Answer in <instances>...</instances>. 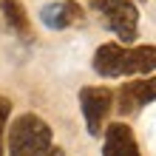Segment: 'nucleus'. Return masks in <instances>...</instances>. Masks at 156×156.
Wrapping results in <instances>:
<instances>
[{
	"instance_id": "nucleus-4",
	"label": "nucleus",
	"mask_w": 156,
	"mask_h": 156,
	"mask_svg": "<svg viewBox=\"0 0 156 156\" xmlns=\"http://www.w3.org/2000/svg\"><path fill=\"white\" fill-rule=\"evenodd\" d=\"M80 108L85 116V128L91 136H102L105 119L114 111V91L105 85H85L80 88Z\"/></svg>"
},
{
	"instance_id": "nucleus-1",
	"label": "nucleus",
	"mask_w": 156,
	"mask_h": 156,
	"mask_svg": "<svg viewBox=\"0 0 156 156\" xmlns=\"http://www.w3.org/2000/svg\"><path fill=\"white\" fill-rule=\"evenodd\" d=\"M91 66L99 77H148L156 71V45H122V43H102L94 51Z\"/></svg>"
},
{
	"instance_id": "nucleus-2",
	"label": "nucleus",
	"mask_w": 156,
	"mask_h": 156,
	"mask_svg": "<svg viewBox=\"0 0 156 156\" xmlns=\"http://www.w3.org/2000/svg\"><path fill=\"white\" fill-rule=\"evenodd\" d=\"M9 156H66L60 145H54V131L37 114H20L6 131Z\"/></svg>"
},
{
	"instance_id": "nucleus-8",
	"label": "nucleus",
	"mask_w": 156,
	"mask_h": 156,
	"mask_svg": "<svg viewBox=\"0 0 156 156\" xmlns=\"http://www.w3.org/2000/svg\"><path fill=\"white\" fill-rule=\"evenodd\" d=\"M0 14H3V23L9 26V31H12L14 37H20L23 43L34 40L29 12H26V6L20 3V0H0Z\"/></svg>"
},
{
	"instance_id": "nucleus-5",
	"label": "nucleus",
	"mask_w": 156,
	"mask_h": 156,
	"mask_svg": "<svg viewBox=\"0 0 156 156\" xmlns=\"http://www.w3.org/2000/svg\"><path fill=\"white\" fill-rule=\"evenodd\" d=\"M156 102V77H142V80H128L114 91V108L122 116H133L142 108Z\"/></svg>"
},
{
	"instance_id": "nucleus-7",
	"label": "nucleus",
	"mask_w": 156,
	"mask_h": 156,
	"mask_svg": "<svg viewBox=\"0 0 156 156\" xmlns=\"http://www.w3.org/2000/svg\"><path fill=\"white\" fill-rule=\"evenodd\" d=\"M102 156H142L131 125L111 122L102 131Z\"/></svg>"
},
{
	"instance_id": "nucleus-3",
	"label": "nucleus",
	"mask_w": 156,
	"mask_h": 156,
	"mask_svg": "<svg viewBox=\"0 0 156 156\" xmlns=\"http://www.w3.org/2000/svg\"><path fill=\"white\" fill-rule=\"evenodd\" d=\"M91 9L108 31H114L122 45H131L139 34V9L133 0H88Z\"/></svg>"
},
{
	"instance_id": "nucleus-6",
	"label": "nucleus",
	"mask_w": 156,
	"mask_h": 156,
	"mask_svg": "<svg viewBox=\"0 0 156 156\" xmlns=\"http://www.w3.org/2000/svg\"><path fill=\"white\" fill-rule=\"evenodd\" d=\"M40 20L45 29L62 31V29H71V26H80L85 20V12L77 0H54V3H45L40 9Z\"/></svg>"
},
{
	"instance_id": "nucleus-10",
	"label": "nucleus",
	"mask_w": 156,
	"mask_h": 156,
	"mask_svg": "<svg viewBox=\"0 0 156 156\" xmlns=\"http://www.w3.org/2000/svg\"><path fill=\"white\" fill-rule=\"evenodd\" d=\"M133 3H136V0H133ZM139 3H142V0H139Z\"/></svg>"
},
{
	"instance_id": "nucleus-9",
	"label": "nucleus",
	"mask_w": 156,
	"mask_h": 156,
	"mask_svg": "<svg viewBox=\"0 0 156 156\" xmlns=\"http://www.w3.org/2000/svg\"><path fill=\"white\" fill-rule=\"evenodd\" d=\"M9 116H12V99L0 94V156L6 151V131H9Z\"/></svg>"
}]
</instances>
